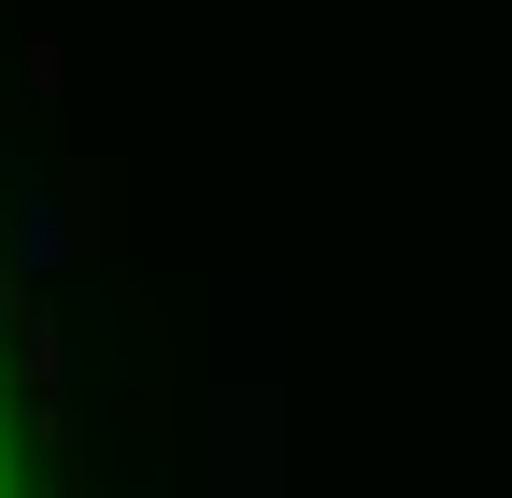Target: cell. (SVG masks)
Returning <instances> with one entry per match:
<instances>
[{
  "label": "cell",
  "mask_w": 512,
  "mask_h": 498,
  "mask_svg": "<svg viewBox=\"0 0 512 498\" xmlns=\"http://www.w3.org/2000/svg\"><path fill=\"white\" fill-rule=\"evenodd\" d=\"M256 427H271V413H214V498H242V484H271V442H256Z\"/></svg>",
  "instance_id": "6da1fadb"
},
{
  "label": "cell",
  "mask_w": 512,
  "mask_h": 498,
  "mask_svg": "<svg viewBox=\"0 0 512 498\" xmlns=\"http://www.w3.org/2000/svg\"><path fill=\"white\" fill-rule=\"evenodd\" d=\"M15 257H29V271L72 257V200H29V214H15Z\"/></svg>",
  "instance_id": "7a4b0ae2"
}]
</instances>
